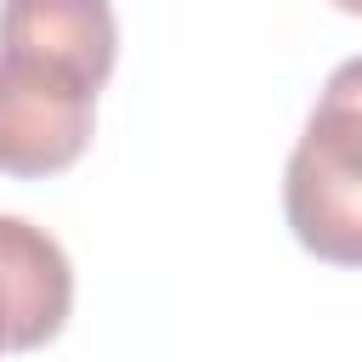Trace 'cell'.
<instances>
[{"instance_id": "obj_4", "label": "cell", "mask_w": 362, "mask_h": 362, "mask_svg": "<svg viewBox=\"0 0 362 362\" xmlns=\"http://www.w3.org/2000/svg\"><path fill=\"white\" fill-rule=\"evenodd\" d=\"M339 11H351V17H362V0H334Z\"/></svg>"}, {"instance_id": "obj_2", "label": "cell", "mask_w": 362, "mask_h": 362, "mask_svg": "<svg viewBox=\"0 0 362 362\" xmlns=\"http://www.w3.org/2000/svg\"><path fill=\"white\" fill-rule=\"evenodd\" d=\"M283 215L305 255L362 266V57H345L283 164Z\"/></svg>"}, {"instance_id": "obj_3", "label": "cell", "mask_w": 362, "mask_h": 362, "mask_svg": "<svg viewBox=\"0 0 362 362\" xmlns=\"http://www.w3.org/2000/svg\"><path fill=\"white\" fill-rule=\"evenodd\" d=\"M68 311H74L68 249L45 226L0 215V356L40 351L45 339H57Z\"/></svg>"}, {"instance_id": "obj_1", "label": "cell", "mask_w": 362, "mask_h": 362, "mask_svg": "<svg viewBox=\"0 0 362 362\" xmlns=\"http://www.w3.org/2000/svg\"><path fill=\"white\" fill-rule=\"evenodd\" d=\"M113 62L107 0H0V175L34 181L79 164Z\"/></svg>"}]
</instances>
